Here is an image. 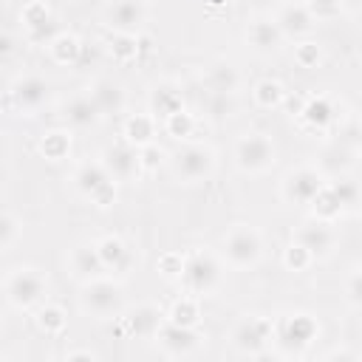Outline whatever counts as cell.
Here are the masks:
<instances>
[{"mask_svg":"<svg viewBox=\"0 0 362 362\" xmlns=\"http://www.w3.org/2000/svg\"><path fill=\"white\" fill-rule=\"evenodd\" d=\"M113 175L107 173L105 164H82L79 173H76V187L82 195H88L93 204L99 206H107L113 198H116V189H113Z\"/></svg>","mask_w":362,"mask_h":362,"instance_id":"cell-3","label":"cell"},{"mask_svg":"<svg viewBox=\"0 0 362 362\" xmlns=\"http://www.w3.org/2000/svg\"><path fill=\"white\" fill-rule=\"evenodd\" d=\"M305 119H308L311 124H317V127L328 124V122L334 119V110H331L328 99H325V96H317V99H311V102L305 105Z\"/></svg>","mask_w":362,"mask_h":362,"instance_id":"cell-29","label":"cell"},{"mask_svg":"<svg viewBox=\"0 0 362 362\" xmlns=\"http://www.w3.org/2000/svg\"><path fill=\"white\" fill-rule=\"evenodd\" d=\"M235 161L240 170L260 173L274 164V144L263 133H246L235 144Z\"/></svg>","mask_w":362,"mask_h":362,"instance_id":"cell-2","label":"cell"},{"mask_svg":"<svg viewBox=\"0 0 362 362\" xmlns=\"http://www.w3.org/2000/svg\"><path fill=\"white\" fill-rule=\"evenodd\" d=\"M158 342L161 348L170 354V356H181V354H189L195 345H198V334L187 325H178V322H170L161 328L158 334Z\"/></svg>","mask_w":362,"mask_h":362,"instance_id":"cell-12","label":"cell"},{"mask_svg":"<svg viewBox=\"0 0 362 362\" xmlns=\"http://www.w3.org/2000/svg\"><path fill=\"white\" fill-rule=\"evenodd\" d=\"M167 127H170V133H173V136H178V139H181V136H187V133H189L192 119H189L187 113H181V110H178V113L167 116Z\"/></svg>","mask_w":362,"mask_h":362,"instance_id":"cell-34","label":"cell"},{"mask_svg":"<svg viewBox=\"0 0 362 362\" xmlns=\"http://www.w3.org/2000/svg\"><path fill=\"white\" fill-rule=\"evenodd\" d=\"M158 308H153V305H141V308H136L130 317H127V322H130V331L133 334H139V337H150V334H156L158 331Z\"/></svg>","mask_w":362,"mask_h":362,"instance_id":"cell-21","label":"cell"},{"mask_svg":"<svg viewBox=\"0 0 362 362\" xmlns=\"http://www.w3.org/2000/svg\"><path fill=\"white\" fill-rule=\"evenodd\" d=\"M153 110L161 116H173L181 110V93L173 88H156L153 93Z\"/></svg>","mask_w":362,"mask_h":362,"instance_id":"cell-24","label":"cell"},{"mask_svg":"<svg viewBox=\"0 0 362 362\" xmlns=\"http://www.w3.org/2000/svg\"><path fill=\"white\" fill-rule=\"evenodd\" d=\"M3 288H6V300H8L11 305L28 308V305H34V303L42 300V294H45V280H42V274H40L37 269L20 266V269H11V272H8Z\"/></svg>","mask_w":362,"mask_h":362,"instance_id":"cell-1","label":"cell"},{"mask_svg":"<svg viewBox=\"0 0 362 362\" xmlns=\"http://www.w3.org/2000/svg\"><path fill=\"white\" fill-rule=\"evenodd\" d=\"M218 277H221V266H218V260L212 257V255H206V252H198V255H192L187 263H184V280H187V286L192 288V291H209L215 283H218Z\"/></svg>","mask_w":362,"mask_h":362,"instance_id":"cell-7","label":"cell"},{"mask_svg":"<svg viewBox=\"0 0 362 362\" xmlns=\"http://www.w3.org/2000/svg\"><path fill=\"white\" fill-rule=\"evenodd\" d=\"M348 8H362V0H342Z\"/></svg>","mask_w":362,"mask_h":362,"instance_id":"cell-39","label":"cell"},{"mask_svg":"<svg viewBox=\"0 0 362 362\" xmlns=\"http://www.w3.org/2000/svg\"><path fill=\"white\" fill-rule=\"evenodd\" d=\"M0 229H3V238H0V243H3V249H8L11 246V240H14V235H17V221H14V215H3V221H0Z\"/></svg>","mask_w":362,"mask_h":362,"instance_id":"cell-36","label":"cell"},{"mask_svg":"<svg viewBox=\"0 0 362 362\" xmlns=\"http://www.w3.org/2000/svg\"><path fill=\"white\" fill-rule=\"evenodd\" d=\"M255 99H257L263 107H272V105H277V102L283 99V85L274 82V79H263V82H257V88H255Z\"/></svg>","mask_w":362,"mask_h":362,"instance_id":"cell-30","label":"cell"},{"mask_svg":"<svg viewBox=\"0 0 362 362\" xmlns=\"http://www.w3.org/2000/svg\"><path fill=\"white\" fill-rule=\"evenodd\" d=\"M124 133H127L130 144H150V139H153V119L150 116H133V119H127Z\"/></svg>","mask_w":362,"mask_h":362,"instance_id":"cell-25","label":"cell"},{"mask_svg":"<svg viewBox=\"0 0 362 362\" xmlns=\"http://www.w3.org/2000/svg\"><path fill=\"white\" fill-rule=\"evenodd\" d=\"M51 54H54V59H59V62H74L76 54H79V42H76V37L62 34V37L51 40Z\"/></svg>","mask_w":362,"mask_h":362,"instance_id":"cell-28","label":"cell"},{"mask_svg":"<svg viewBox=\"0 0 362 362\" xmlns=\"http://www.w3.org/2000/svg\"><path fill=\"white\" fill-rule=\"evenodd\" d=\"M277 23H280V28H283L286 34H294V37H297V34H308V31H311V25H314V20H311L308 8H305V6H300V3L286 6V8L280 11Z\"/></svg>","mask_w":362,"mask_h":362,"instance_id":"cell-18","label":"cell"},{"mask_svg":"<svg viewBox=\"0 0 362 362\" xmlns=\"http://www.w3.org/2000/svg\"><path fill=\"white\" fill-rule=\"evenodd\" d=\"M8 96L20 110H34L48 99V85L40 76H25L8 90Z\"/></svg>","mask_w":362,"mask_h":362,"instance_id":"cell-11","label":"cell"},{"mask_svg":"<svg viewBox=\"0 0 362 362\" xmlns=\"http://www.w3.org/2000/svg\"><path fill=\"white\" fill-rule=\"evenodd\" d=\"M269 334H272V325H269V320H260V317H249V320H243V322L235 328L232 339H235V345H238L240 351H246V354H257V351L266 345Z\"/></svg>","mask_w":362,"mask_h":362,"instance_id":"cell-10","label":"cell"},{"mask_svg":"<svg viewBox=\"0 0 362 362\" xmlns=\"http://www.w3.org/2000/svg\"><path fill=\"white\" fill-rule=\"evenodd\" d=\"M40 150H42L48 158H62L65 150H68V136H65V133H48V136L40 141Z\"/></svg>","mask_w":362,"mask_h":362,"instance_id":"cell-31","label":"cell"},{"mask_svg":"<svg viewBox=\"0 0 362 362\" xmlns=\"http://www.w3.org/2000/svg\"><path fill=\"white\" fill-rule=\"evenodd\" d=\"M331 189H334V195L339 198L342 206H354L359 201V189H356L354 181H337V184H331Z\"/></svg>","mask_w":362,"mask_h":362,"instance_id":"cell-32","label":"cell"},{"mask_svg":"<svg viewBox=\"0 0 362 362\" xmlns=\"http://www.w3.org/2000/svg\"><path fill=\"white\" fill-rule=\"evenodd\" d=\"M345 294H348V300H351V303H356V305H362V272H354V274L348 277V286H345Z\"/></svg>","mask_w":362,"mask_h":362,"instance_id":"cell-35","label":"cell"},{"mask_svg":"<svg viewBox=\"0 0 362 362\" xmlns=\"http://www.w3.org/2000/svg\"><path fill=\"white\" fill-rule=\"evenodd\" d=\"M71 266H74V272L79 277H96L105 269L102 255H99L96 246H76L74 255H71Z\"/></svg>","mask_w":362,"mask_h":362,"instance_id":"cell-20","label":"cell"},{"mask_svg":"<svg viewBox=\"0 0 362 362\" xmlns=\"http://www.w3.org/2000/svg\"><path fill=\"white\" fill-rule=\"evenodd\" d=\"M297 57H300V62H303V65H314V62L320 59V51H317V45L303 42V45H300V51H297Z\"/></svg>","mask_w":362,"mask_h":362,"instance_id":"cell-38","label":"cell"},{"mask_svg":"<svg viewBox=\"0 0 362 362\" xmlns=\"http://www.w3.org/2000/svg\"><path fill=\"white\" fill-rule=\"evenodd\" d=\"M144 17V8L139 0H116L110 6V25H116L119 31H133Z\"/></svg>","mask_w":362,"mask_h":362,"instance_id":"cell-17","label":"cell"},{"mask_svg":"<svg viewBox=\"0 0 362 362\" xmlns=\"http://www.w3.org/2000/svg\"><path fill=\"white\" fill-rule=\"evenodd\" d=\"M322 187H325V184H322V175H320L317 170H311V167H300V170H294V173L286 178L283 192H286L288 201H297V204H314V198L320 195Z\"/></svg>","mask_w":362,"mask_h":362,"instance_id":"cell-8","label":"cell"},{"mask_svg":"<svg viewBox=\"0 0 362 362\" xmlns=\"http://www.w3.org/2000/svg\"><path fill=\"white\" fill-rule=\"evenodd\" d=\"M170 322H178V325L192 328V325L198 322V303L189 300V297L178 300V303L173 305V311H170Z\"/></svg>","mask_w":362,"mask_h":362,"instance_id":"cell-27","label":"cell"},{"mask_svg":"<svg viewBox=\"0 0 362 362\" xmlns=\"http://www.w3.org/2000/svg\"><path fill=\"white\" fill-rule=\"evenodd\" d=\"M280 40H283V28L274 20H255L249 25V42L257 51H272L280 45Z\"/></svg>","mask_w":362,"mask_h":362,"instance_id":"cell-16","label":"cell"},{"mask_svg":"<svg viewBox=\"0 0 362 362\" xmlns=\"http://www.w3.org/2000/svg\"><path fill=\"white\" fill-rule=\"evenodd\" d=\"M297 243L308 255H328V249L334 246V232L325 223H308L297 232Z\"/></svg>","mask_w":362,"mask_h":362,"instance_id":"cell-15","label":"cell"},{"mask_svg":"<svg viewBox=\"0 0 362 362\" xmlns=\"http://www.w3.org/2000/svg\"><path fill=\"white\" fill-rule=\"evenodd\" d=\"M314 334H317V322H314L311 317H305V314H297V317H286V320H283L277 337H280L283 345H297V348H303V345H308V342L314 339Z\"/></svg>","mask_w":362,"mask_h":362,"instance_id":"cell-13","label":"cell"},{"mask_svg":"<svg viewBox=\"0 0 362 362\" xmlns=\"http://www.w3.org/2000/svg\"><path fill=\"white\" fill-rule=\"evenodd\" d=\"M96 249H99V255H102L105 269H122V266L127 263V249H124V243H122L119 238H105Z\"/></svg>","mask_w":362,"mask_h":362,"instance_id":"cell-22","label":"cell"},{"mask_svg":"<svg viewBox=\"0 0 362 362\" xmlns=\"http://www.w3.org/2000/svg\"><path fill=\"white\" fill-rule=\"evenodd\" d=\"M260 235L249 226H235L226 238H223V255L229 257L232 266H255L260 257Z\"/></svg>","mask_w":362,"mask_h":362,"instance_id":"cell-4","label":"cell"},{"mask_svg":"<svg viewBox=\"0 0 362 362\" xmlns=\"http://www.w3.org/2000/svg\"><path fill=\"white\" fill-rule=\"evenodd\" d=\"M90 96L96 99V105L102 107V113H116L124 105V90L116 82H110V79H99L90 88Z\"/></svg>","mask_w":362,"mask_h":362,"instance_id":"cell-19","label":"cell"},{"mask_svg":"<svg viewBox=\"0 0 362 362\" xmlns=\"http://www.w3.org/2000/svg\"><path fill=\"white\" fill-rule=\"evenodd\" d=\"M65 116L74 127H88V124H96L99 116H102V107L96 105V99L90 93H79L74 96L68 105H65Z\"/></svg>","mask_w":362,"mask_h":362,"instance_id":"cell-14","label":"cell"},{"mask_svg":"<svg viewBox=\"0 0 362 362\" xmlns=\"http://www.w3.org/2000/svg\"><path fill=\"white\" fill-rule=\"evenodd\" d=\"M308 257H311V255H308L300 243H297V246H288V252H286V263H288L291 269H303V266L308 263Z\"/></svg>","mask_w":362,"mask_h":362,"instance_id":"cell-37","label":"cell"},{"mask_svg":"<svg viewBox=\"0 0 362 362\" xmlns=\"http://www.w3.org/2000/svg\"><path fill=\"white\" fill-rule=\"evenodd\" d=\"M102 164L107 167V173L113 178H130L139 170L141 156H139V150L130 141H119V144H113V147L105 150V161Z\"/></svg>","mask_w":362,"mask_h":362,"instance_id":"cell-9","label":"cell"},{"mask_svg":"<svg viewBox=\"0 0 362 362\" xmlns=\"http://www.w3.org/2000/svg\"><path fill=\"white\" fill-rule=\"evenodd\" d=\"M235 82H238V76L229 65H218L209 71V90L212 93H229V90H235Z\"/></svg>","mask_w":362,"mask_h":362,"instance_id":"cell-26","label":"cell"},{"mask_svg":"<svg viewBox=\"0 0 362 362\" xmlns=\"http://www.w3.org/2000/svg\"><path fill=\"white\" fill-rule=\"evenodd\" d=\"M65 325V317H62V311L59 308H54V305H45L42 311H40V328H45V331H59Z\"/></svg>","mask_w":362,"mask_h":362,"instance_id":"cell-33","label":"cell"},{"mask_svg":"<svg viewBox=\"0 0 362 362\" xmlns=\"http://www.w3.org/2000/svg\"><path fill=\"white\" fill-rule=\"evenodd\" d=\"M23 20H25V25L31 28V37H42V31L51 25V14H48V8L42 6V3H31V6H25L23 8Z\"/></svg>","mask_w":362,"mask_h":362,"instance_id":"cell-23","label":"cell"},{"mask_svg":"<svg viewBox=\"0 0 362 362\" xmlns=\"http://www.w3.org/2000/svg\"><path fill=\"white\" fill-rule=\"evenodd\" d=\"M215 158H212V150L209 147H201V144H189L184 150L175 153V175L184 178V181H198V178H206L209 170H212Z\"/></svg>","mask_w":362,"mask_h":362,"instance_id":"cell-6","label":"cell"},{"mask_svg":"<svg viewBox=\"0 0 362 362\" xmlns=\"http://www.w3.org/2000/svg\"><path fill=\"white\" fill-rule=\"evenodd\" d=\"M122 305V288L110 280H90L82 288V308L90 311L93 317H110Z\"/></svg>","mask_w":362,"mask_h":362,"instance_id":"cell-5","label":"cell"}]
</instances>
